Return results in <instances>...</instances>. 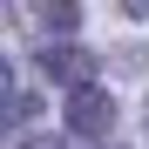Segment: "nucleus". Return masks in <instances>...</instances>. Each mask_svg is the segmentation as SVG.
Segmentation results:
<instances>
[{
	"mask_svg": "<svg viewBox=\"0 0 149 149\" xmlns=\"http://www.w3.org/2000/svg\"><path fill=\"white\" fill-rule=\"evenodd\" d=\"M34 27H47V34H74V27H81V7H68V0H41V7H34Z\"/></svg>",
	"mask_w": 149,
	"mask_h": 149,
	"instance_id": "nucleus-4",
	"label": "nucleus"
},
{
	"mask_svg": "<svg viewBox=\"0 0 149 149\" xmlns=\"http://www.w3.org/2000/svg\"><path fill=\"white\" fill-rule=\"evenodd\" d=\"M20 149H68V136H41L34 129V136H20Z\"/></svg>",
	"mask_w": 149,
	"mask_h": 149,
	"instance_id": "nucleus-5",
	"label": "nucleus"
},
{
	"mask_svg": "<svg viewBox=\"0 0 149 149\" xmlns=\"http://www.w3.org/2000/svg\"><path fill=\"white\" fill-rule=\"evenodd\" d=\"M142 122H149V102H142Z\"/></svg>",
	"mask_w": 149,
	"mask_h": 149,
	"instance_id": "nucleus-6",
	"label": "nucleus"
},
{
	"mask_svg": "<svg viewBox=\"0 0 149 149\" xmlns=\"http://www.w3.org/2000/svg\"><path fill=\"white\" fill-rule=\"evenodd\" d=\"M34 68L47 74V81L74 88V95H81V88H95V54H88V47H41V54H34Z\"/></svg>",
	"mask_w": 149,
	"mask_h": 149,
	"instance_id": "nucleus-1",
	"label": "nucleus"
},
{
	"mask_svg": "<svg viewBox=\"0 0 149 149\" xmlns=\"http://www.w3.org/2000/svg\"><path fill=\"white\" fill-rule=\"evenodd\" d=\"M0 115H7V129L27 122V88H20V68H0Z\"/></svg>",
	"mask_w": 149,
	"mask_h": 149,
	"instance_id": "nucleus-3",
	"label": "nucleus"
},
{
	"mask_svg": "<svg viewBox=\"0 0 149 149\" xmlns=\"http://www.w3.org/2000/svg\"><path fill=\"white\" fill-rule=\"evenodd\" d=\"M109 122H115L109 88H81V95H68V129H74V136H109Z\"/></svg>",
	"mask_w": 149,
	"mask_h": 149,
	"instance_id": "nucleus-2",
	"label": "nucleus"
}]
</instances>
